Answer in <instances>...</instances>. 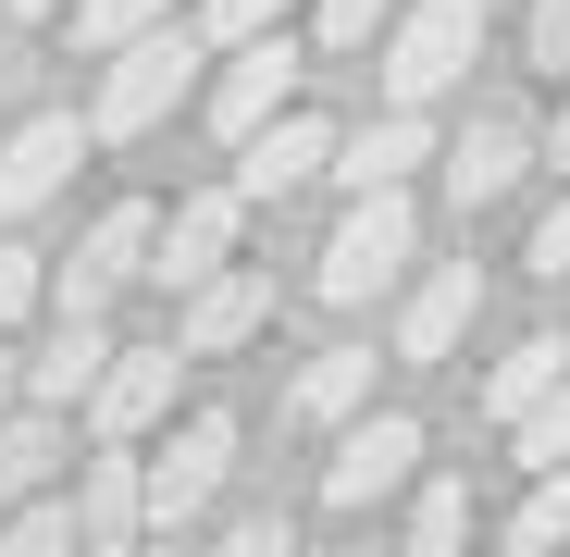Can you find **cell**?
<instances>
[{"instance_id":"cell-3","label":"cell","mask_w":570,"mask_h":557,"mask_svg":"<svg viewBox=\"0 0 570 557\" xmlns=\"http://www.w3.org/2000/svg\"><path fill=\"white\" fill-rule=\"evenodd\" d=\"M186 87H199V38L186 26H149L137 50H112V74H100V112H87V137H149Z\"/></svg>"},{"instance_id":"cell-34","label":"cell","mask_w":570,"mask_h":557,"mask_svg":"<svg viewBox=\"0 0 570 557\" xmlns=\"http://www.w3.org/2000/svg\"><path fill=\"white\" fill-rule=\"evenodd\" d=\"M13 13H62V0H13Z\"/></svg>"},{"instance_id":"cell-25","label":"cell","mask_w":570,"mask_h":557,"mask_svg":"<svg viewBox=\"0 0 570 557\" xmlns=\"http://www.w3.org/2000/svg\"><path fill=\"white\" fill-rule=\"evenodd\" d=\"M0 557H75V508H62V496L13 508V520H0Z\"/></svg>"},{"instance_id":"cell-31","label":"cell","mask_w":570,"mask_h":557,"mask_svg":"<svg viewBox=\"0 0 570 557\" xmlns=\"http://www.w3.org/2000/svg\"><path fill=\"white\" fill-rule=\"evenodd\" d=\"M212 557H298V545H285V520H236V533H224Z\"/></svg>"},{"instance_id":"cell-10","label":"cell","mask_w":570,"mask_h":557,"mask_svg":"<svg viewBox=\"0 0 570 557\" xmlns=\"http://www.w3.org/2000/svg\"><path fill=\"white\" fill-rule=\"evenodd\" d=\"M261 322H273V286H261V272H212V286L174 310V359H236Z\"/></svg>"},{"instance_id":"cell-15","label":"cell","mask_w":570,"mask_h":557,"mask_svg":"<svg viewBox=\"0 0 570 557\" xmlns=\"http://www.w3.org/2000/svg\"><path fill=\"white\" fill-rule=\"evenodd\" d=\"M149 520H137V458H87L75 484V557H125Z\"/></svg>"},{"instance_id":"cell-26","label":"cell","mask_w":570,"mask_h":557,"mask_svg":"<svg viewBox=\"0 0 570 557\" xmlns=\"http://www.w3.org/2000/svg\"><path fill=\"white\" fill-rule=\"evenodd\" d=\"M199 38H212V50H248V38H285V0H212V13H199Z\"/></svg>"},{"instance_id":"cell-27","label":"cell","mask_w":570,"mask_h":557,"mask_svg":"<svg viewBox=\"0 0 570 557\" xmlns=\"http://www.w3.org/2000/svg\"><path fill=\"white\" fill-rule=\"evenodd\" d=\"M397 26V0H323V50H372Z\"/></svg>"},{"instance_id":"cell-2","label":"cell","mask_w":570,"mask_h":557,"mask_svg":"<svg viewBox=\"0 0 570 557\" xmlns=\"http://www.w3.org/2000/svg\"><path fill=\"white\" fill-rule=\"evenodd\" d=\"M224 471H236V421H224V409L174 421V446H161V458H137V520L174 545L186 520H199V508L224 496Z\"/></svg>"},{"instance_id":"cell-8","label":"cell","mask_w":570,"mask_h":557,"mask_svg":"<svg viewBox=\"0 0 570 557\" xmlns=\"http://www.w3.org/2000/svg\"><path fill=\"white\" fill-rule=\"evenodd\" d=\"M75 161H87V125H75V112H38V125H13V137H0V223L50 211Z\"/></svg>"},{"instance_id":"cell-17","label":"cell","mask_w":570,"mask_h":557,"mask_svg":"<svg viewBox=\"0 0 570 557\" xmlns=\"http://www.w3.org/2000/svg\"><path fill=\"white\" fill-rule=\"evenodd\" d=\"M521 161H533V137H521V125H471V137L446 149V199H459V211L509 199V186H521Z\"/></svg>"},{"instance_id":"cell-4","label":"cell","mask_w":570,"mask_h":557,"mask_svg":"<svg viewBox=\"0 0 570 557\" xmlns=\"http://www.w3.org/2000/svg\"><path fill=\"white\" fill-rule=\"evenodd\" d=\"M149 236H161V211H149V199H112L100 223H87V248L50 272V310H62V322H100L137 272H149Z\"/></svg>"},{"instance_id":"cell-18","label":"cell","mask_w":570,"mask_h":557,"mask_svg":"<svg viewBox=\"0 0 570 557\" xmlns=\"http://www.w3.org/2000/svg\"><path fill=\"white\" fill-rule=\"evenodd\" d=\"M558 385H570V335H521V347L484 371V409H497V421H521V409H546Z\"/></svg>"},{"instance_id":"cell-30","label":"cell","mask_w":570,"mask_h":557,"mask_svg":"<svg viewBox=\"0 0 570 557\" xmlns=\"http://www.w3.org/2000/svg\"><path fill=\"white\" fill-rule=\"evenodd\" d=\"M533 62L570 74V0H533Z\"/></svg>"},{"instance_id":"cell-19","label":"cell","mask_w":570,"mask_h":557,"mask_svg":"<svg viewBox=\"0 0 570 557\" xmlns=\"http://www.w3.org/2000/svg\"><path fill=\"white\" fill-rule=\"evenodd\" d=\"M50 458H62V421H50V409H13V421H0V508H38Z\"/></svg>"},{"instance_id":"cell-28","label":"cell","mask_w":570,"mask_h":557,"mask_svg":"<svg viewBox=\"0 0 570 557\" xmlns=\"http://www.w3.org/2000/svg\"><path fill=\"white\" fill-rule=\"evenodd\" d=\"M521 260H533V272H570V186H558V211L533 223V248H521Z\"/></svg>"},{"instance_id":"cell-9","label":"cell","mask_w":570,"mask_h":557,"mask_svg":"<svg viewBox=\"0 0 570 557\" xmlns=\"http://www.w3.org/2000/svg\"><path fill=\"white\" fill-rule=\"evenodd\" d=\"M285 87H298V50H285V38H248V50H224V74H212V125L248 149V137L285 112Z\"/></svg>"},{"instance_id":"cell-23","label":"cell","mask_w":570,"mask_h":557,"mask_svg":"<svg viewBox=\"0 0 570 557\" xmlns=\"http://www.w3.org/2000/svg\"><path fill=\"white\" fill-rule=\"evenodd\" d=\"M570 545V471H546L521 508H509V557H558Z\"/></svg>"},{"instance_id":"cell-13","label":"cell","mask_w":570,"mask_h":557,"mask_svg":"<svg viewBox=\"0 0 570 557\" xmlns=\"http://www.w3.org/2000/svg\"><path fill=\"white\" fill-rule=\"evenodd\" d=\"M471 310H484V272H471V260H434L422 286H410V310H397V359H446V347L471 335Z\"/></svg>"},{"instance_id":"cell-6","label":"cell","mask_w":570,"mask_h":557,"mask_svg":"<svg viewBox=\"0 0 570 557\" xmlns=\"http://www.w3.org/2000/svg\"><path fill=\"white\" fill-rule=\"evenodd\" d=\"M410 471H422V421L410 409H360L335 434V458H323V508H372V496H397Z\"/></svg>"},{"instance_id":"cell-32","label":"cell","mask_w":570,"mask_h":557,"mask_svg":"<svg viewBox=\"0 0 570 557\" xmlns=\"http://www.w3.org/2000/svg\"><path fill=\"white\" fill-rule=\"evenodd\" d=\"M546 149H558V173H570V100H558V137H546Z\"/></svg>"},{"instance_id":"cell-33","label":"cell","mask_w":570,"mask_h":557,"mask_svg":"<svg viewBox=\"0 0 570 557\" xmlns=\"http://www.w3.org/2000/svg\"><path fill=\"white\" fill-rule=\"evenodd\" d=\"M0 421H13V359H0Z\"/></svg>"},{"instance_id":"cell-7","label":"cell","mask_w":570,"mask_h":557,"mask_svg":"<svg viewBox=\"0 0 570 557\" xmlns=\"http://www.w3.org/2000/svg\"><path fill=\"white\" fill-rule=\"evenodd\" d=\"M236 223H248V199H236V186H199V199H174V223L149 236V272H161L174 298H199L212 272L236 260Z\"/></svg>"},{"instance_id":"cell-5","label":"cell","mask_w":570,"mask_h":557,"mask_svg":"<svg viewBox=\"0 0 570 557\" xmlns=\"http://www.w3.org/2000/svg\"><path fill=\"white\" fill-rule=\"evenodd\" d=\"M410 236H422L410 186H397V199H347V223H335V248H323V298H335V310L385 298L397 272H410Z\"/></svg>"},{"instance_id":"cell-22","label":"cell","mask_w":570,"mask_h":557,"mask_svg":"<svg viewBox=\"0 0 570 557\" xmlns=\"http://www.w3.org/2000/svg\"><path fill=\"white\" fill-rule=\"evenodd\" d=\"M471 545V484L459 471H434L422 484V508H410V557H459Z\"/></svg>"},{"instance_id":"cell-20","label":"cell","mask_w":570,"mask_h":557,"mask_svg":"<svg viewBox=\"0 0 570 557\" xmlns=\"http://www.w3.org/2000/svg\"><path fill=\"white\" fill-rule=\"evenodd\" d=\"M372 409V347H323L298 371V421H360Z\"/></svg>"},{"instance_id":"cell-29","label":"cell","mask_w":570,"mask_h":557,"mask_svg":"<svg viewBox=\"0 0 570 557\" xmlns=\"http://www.w3.org/2000/svg\"><path fill=\"white\" fill-rule=\"evenodd\" d=\"M26 298H38V260H26V248H0V335L26 322Z\"/></svg>"},{"instance_id":"cell-24","label":"cell","mask_w":570,"mask_h":557,"mask_svg":"<svg viewBox=\"0 0 570 557\" xmlns=\"http://www.w3.org/2000/svg\"><path fill=\"white\" fill-rule=\"evenodd\" d=\"M509 446L533 458V484H546V471H570V385H558L546 409H521V421H509Z\"/></svg>"},{"instance_id":"cell-1","label":"cell","mask_w":570,"mask_h":557,"mask_svg":"<svg viewBox=\"0 0 570 557\" xmlns=\"http://www.w3.org/2000/svg\"><path fill=\"white\" fill-rule=\"evenodd\" d=\"M372 50H385V112H422L484 62V0H397V26Z\"/></svg>"},{"instance_id":"cell-35","label":"cell","mask_w":570,"mask_h":557,"mask_svg":"<svg viewBox=\"0 0 570 557\" xmlns=\"http://www.w3.org/2000/svg\"><path fill=\"white\" fill-rule=\"evenodd\" d=\"M161 557H174V545H161Z\"/></svg>"},{"instance_id":"cell-11","label":"cell","mask_w":570,"mask_h":557,"mask_svg":"<svg viewBox=\"0 0 570 557\" xmlns=\"http://www.w3.org/2000/svg\"><path fill=\"white\" fill-rule=\"evenodd\" d=\"M174 347H112V371H100V397H87V421H100V446H137L161 409H174Z\"/></svg>"},{"instance_id":"cell-21","label":"cell","mask_w":570,"mask_h":557,"mask_svg":"<svg viewBox=\"0 0 570 557\" xmlns=\"http://www.w3.org/2000/svg\"><path fill=\"white\" fill-rule=\"evenodd\" d=\"M149 26H174V0H75V50H100V62L137 50Z\"/></svg>"},{"instance_id":"cell-14","label":"cell","mask_w":570,"mask_h":557,"mask_svg":"<svg viewBox=\"0 0 570 557\" xmlns=\"http://www.w3.org/2000/svg\"><path fill=\"white\" fill-rule=\"evenodd\" d=\"M100 371H112V335H100V322H62V335L13 371V385H26V409H50V421H62L75 397H100Z\"/></svg>"},{"instance_id":"cell-16","label":"cell","mask_w":570,"mask_h":557,"mask_svg":"<svg viewBox=\"0 0 570 557\" xmlns=\"http://www.w3.org/2000/svg\"><path fill=\"white\" fill-rule=\"evenodd\" d=\"M422 149H434V137H422V112H385V125H360V137H335V161H323V173H347L360 199H397Z\"/></svg>"},{"instance_id":"cell-12","label":"cell","mask_w":570,"mask_h":557,"mask_svg":"<svg viewBox=\"0 0 570 557\" xmlns=\"http://www.w3.org/2000/svg\"><path fill=\"white\" fill-rule=\"evenodd\" d=\"M335 161V125H311V112H273L248 149H236V199H285V186H311Z\"/></svg>"}]
</instances>
